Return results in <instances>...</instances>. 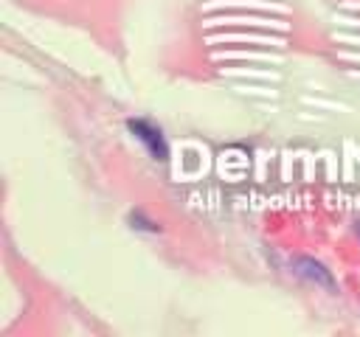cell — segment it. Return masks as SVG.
Segmentation results:
<instances>
[{
  "label": "cell",
  "instance_id": "1",
  "mask_svg": "<svg viewBox=\"0 0 360 337\" xmlns=\"http://www.w3.org/2000/svg\"><path fill=\"white\" fill-rule=\"evenodd\" d=\"M298 267H301V272H304V275H309V278H315V281H321V284L332 286L329 272H326V270H323L318 261H312V258H298Z\"/></svg>",
  "mask_w": 360,
  "mask_h": 337
},
{
  "label": "cell",
  "instance_id": "2",
  "mask_svg": "<svg viewBox=\"0 0 360 337\" xmlns=\"http://www.w3.org/2000/svg\"><path fill=\"white\" fill-rule=\"evenodd\" d=\"M357 233H360V227H357Z\"/></svg>",
  "mask_w": 360,
  "mask_h": 337
}]
</instances>
